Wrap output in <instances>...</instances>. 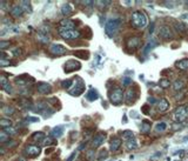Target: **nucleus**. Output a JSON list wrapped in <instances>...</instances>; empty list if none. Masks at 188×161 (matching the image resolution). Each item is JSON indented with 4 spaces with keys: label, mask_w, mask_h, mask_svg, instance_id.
<instances>
[{
    "label": "nucleus",
    "mask_w": 188,
    "mask_h": 161,
    "mask_svg": "<svg viewBox=\"0 0 188 161\" xmlns=\"http://www.w3.org/2000/svg\"><path fill=\"white\" fill-rule=\"evenodd\" d=\"M147 17L141 11H135L132 14V24L138 28H143L147 25Z\"/></svg>",
    "instance_id": "1"
},
{
    "label": "nucleus",
    "mask_w": 188,
    "mask_h": 161,
    "mask_svg": "<svg viewBox=\"0 0 188 161\" xmlns=\"http://www.w3.org/2000/svg\"><path fill=\"white\" fill-rule=\"evenodd\" d=\"M59 34L61 36V38L66 40H73L80 37L79 31H77L75 28H65V27H59Z\"/></svg>",
    "instance_id": "2"
},
{
    "label": "nucleus",
    "mask_w": 188,
    "mask_h": 161,
    "mask_svg": "<svg viewBox=\"0 0 188 161\" xmlns=\"http://www.w3.org/2000/svg\"><path fill=\"white\" fill-rule=\"evenodd\" d=\"M120 24H121V20L119 18L116 19H111L106 22V26H105V29H106V33L108 36H114L116 32L119 31V27H120Z\"/></svg>",
    "instance_id": "3"
},
{
    "label": "nucleus",
    "mask_w": 188,
    "mask_h": 161,
    "mask_svg": "<svg viewBox=\"0 0 188 161\" xmlns=\"http://www.w3.org/2000/svg\"><path fill=\"white\" fill-rule=\"evenodd\" d=\"M173 118L176 122H182L185 121L187 118H188V107L186 106H180L175 109L174 114H173Z\"/></svg>",
    "instance_id": "4"
},
{
    "label": "nucleus",
    "mask_w": 188,
    "mask_h": 161,
    "mask_svg": "<svg viewBox=\"0 0 188 161\" xmlns=\"http://www.w3.org/2000/svg\"><path fill=\"white\" fill-rule=\"evenodd\" d=\"M109 99H111V102H112L113 105H119V104H121L122 100H123V92H122V89H121V88H115V89L111 93Z\"/></svg>",
    "instance_id": "5"
},
{
    "label": "nucleus",
    "mask_w": 188,
    "mask_h": 161,
    "mask_svg": "<svg viewBox=\"0 0 188 161\" xmlns=\"http://www.w3.org/2000/svg\"><path fill=\"white\" fill-rule=\"evenodd\" d=\"M40 152H41L40 147H39V146H36V145H28V146H26V148H25V151H24V153H25L26 155L31 156V158H36V156H38V155L40 154Z\"/></svg>",
    "instance_id": "6"
},
{
    "label": "nucleus",
    "mask_w": 188,
    "mask_h": 161,
    "mask_svg": "<svg viewBox=\"0 0 188 161\" xmlns=\"http://www.w3.org/2000/svg\"><path fill=\"white\" fill-rule=\"evenodd\" d=\"M66 51H67L66 47L60 45V44H53L49 46V52L54 55H62L66 53Z\"/></svg>",
    "instance_id": "7"
},
{
    "label": "nucleus",
    "mask_w": 188,
    "mask_h": 161,
    "mask_svg": "<svg viewBox=\"0 0 188 161\" xmlns=\"http://www.w3.org/2000/svg\"><path fill=\"white\" fill-rule=\"evenodd\" d=\"M105 139H106V133L101 132V133L97 134L95 137L93 138V140H92V147H93V148H98V147H100V146L104 144Z\"/></svg>",
    "instance_id": "8"
},
{
    "label": "nucleus",
    "mask_w": 188,
    "mask_h": 161,
    "mask_svg": "<svg viewBox=\"0 0 188 161\" xmlns=\"http://www.w3.org/2000/svg\"><path fill=\"white\" fill-rule=\"evenodd\" d=\"M159 37L164 40H169L173 38V33H172V31L168 26H162L160 28V32H159Z\"/></svg>",
    "instance_id": "9"
},
{
    "label": "nucleus",
    "mask_w": 188,
    "mask_h": 161,
    "mask_svg": "<svg viewBox=\"0 0 188 161\" xmlns=\"http://www.w3.org/2000/svg\"><path fill=\"white\" fill-rule=\"evenodd\" d=\"M81 67V65L78 62V61H75V60H71V61H68L66 65H65V72L66 73H71V72H73V71H75V70H79Z\"/></svg>",
    "instance_id": "10"
},
{
    "label": "nucleus",
    "mask_w": 188,
    "mask_h": 161,
    "mask_svg": "<svg viewBox=\"0 0 188 161\" xmlns=\"http://www.w3.org/2000/svg\"><path fill=\"white\" fill-rule=\"evenodd\" d=\"M37 89H38V92L41 93V94H47V93H49V92L52 91V87H51V85H48L47 82H39V84L37 85Z\"/></svg>",
    "instance_id": "11"
},
{
    "label": "nucleus",
    "mask_w": 188,
    "mask_h": 161,
    "mask_svg": "<svg viewBox=\"0 0 188 161\" xmlns=\"http://www.w3.org/2000/svg\"><path fill=\"white\" fill-rule=\"evenodd\" d=\"M139 44H140V38L139 37H132V38H130L128 40H127V43H126V46H127V48H135V47H138L139 46Z\"/></svg>",
    "instance_id": "12"
},
{
    "label": "nucleus",
    "mask_w": 188,
    "mask_h": 161,
    "mask_svg": "<svg viewBox=\"0 0 188 161\" xmlns=\"http://www.w3.org/2000/svg\"><path fill=\"white\" fill-rule=\"evenodd\" d=\"M0 84H1V87H3V89H4L5 92H7V93H11V92H12V87H11L8 80H7L4 75L0 77Z\"/></svg>",
    "instance_id": "13"
},
{
    "label": "nucleus",
    "mask_w": 188,
    "mask_h": 161,
    "mask_svg": "<svg viewBox=\"0 0 188 161\" xmlns=\"http://www.w3.org/2000/svg\"><path fill=\"white\" fill-rule=\"evenodd\" d=\"M84 89H85V84L80 80L79 85H77V86H75V89H74V91H68V92H70V94H71V95L77 96V95H80V94L84 92Z\"/></svg>",
    "instance_id": "14"
},
{
    "label": "nucleus",
    "mask_w": 188,
    "mask_h": 161,
    "mask_svg": "<svg viewBox=\"0 0 188 161\" xmlns=\"http://www.w3.org/2000/svg\"><path fill=\"white\" fill-rule=\"evenodd\" d=\"M51 134H52V138H60L62 134H64V127L62 126H56V127H54L53 130H52V132H51Z\"/></svg>",
    "instance_id": "15"
},
{
    "label": "nucleus",
    "mask_w": 188,
    "mask_h": 161,
    "mask_svg": "<svg viewBox=\"0 0 188 161\" xmlns=\"http://www.w3.org/2000/svg\"><path fill=\"white\" fill-rule=\"evenodd\" d=\"M168 108H169V102H168L165 98L160 99L159 102H158V109H159L160 112H165V111H167Z\"/></svg>",
    "instance_id": "16"
},
{
    "label": "nucleus",
    "mask_w": 188,
    "mask_h": 161,
    "mask_svg": "<svg viewBox=\"0 0 188 161\" xmlns=\"http://www.w3.org/2000/svg\"><path fill=\"white\" fill-rule=\"evenodd\" d=\"M121 140L119 139V138H113L112 140H111V151L112 152H116L119 148H120V146H121Z\"/></svg>",
    "instance_id": "17"
},
{
    "label": "nucleus",
    "mask_w": 188,
    "mask_h": 161,
    "mask_svg": "<svg viewBox=\"0 0 188 161\" xmlns=\"http://www.w3.org/2000/svg\"><path fill=\"white\" fill-rule=\"evenodd\" d=\"M134 96H135L134 89H133V88H128L127 92H126V94H125V101H126L127 104L132 102V101L134 100Z\"/></svg>",
    "instance_id": "18"
},
{
    "label": "nucleus",
    "mask_w": 188,
    "mask_h": 161,
    "mask_svg": "<svg viewBox=\"0 0 188 161\" xmlns=\"http://www.w3.org/2000/svg\"><path fill=\"white\" fill-rule=\"evenodd\" d=\"M22 14H24V10H22L19 5H15V6L12 7V10H11V15H13L14 18H19V17H21Z\"/></svg>",
    "instance_id": "19"
},
{
    "label": "nucleus",
    "mask_w": 188,
    "mask_h": 161,
    "mask_svg": "<svg viewBox=\"0 0 188 161\" xmlns=\"http://www.w3.org/2000/svg\"><path fill=\"white\" fill-rule=\"evenodd\" d=\"M61 13L64 14V15H70L73 13V7L71 4H65V5H62L61 7Z\"/></svg>",
    "instance_id": "20"
},
{
    "label": "nucleus",
    "mask_w": 188,
    "mask_h": 161,
    "mask_svg": "<svg viewBox=\"0 0 188 161\" xmlns=\"http://www.w3.org/2000/svg\"><path fill=\"white\" fill-rule=\"evenodd\" d=\"M74 21L70 19H64L60 21V27H65V28H74Z\"/></svg>",
    "instance_id": "21"
},
{
    "label": "nucleus",
    "mask_w": 188,
    "mask_h": 161,
    "mask_svg": "<svg viewBox=\"0 0 188 161\" xmlns=\"http://www.w3.org/2000/svg\"><path fill=\"white\" fill-rule=\"evenodd\" d=\"M98 92L95 91V89H91L88 93H87V95H86V99L87 100H89V101H94V100H97L98 99Z\"/></svg>",
    "instance_id": "22"
},
{
    "label": "nucleus",
    "mask_w": 188,
    "mask_h": 161,
    "mask_svg": "<svg viewBox=\"0 0 188 161\" xmlns=\"http://www.w3.org/2000/svg\"><path fill=\"white\" fill-rule=\"evenodd\" d=\"M175 65H176L178 68H180V70H182V71L188 70V59H182V60L178 61Z\"/></svg>",
    "instance_id": "23"
},
{
    "label": "nucleus",
    "mask_w": 188,
    "mask_h": 161,
    "mask_svg": "<svg viewBox=\"0 0 188 161\" xmlns=\"http://www.w3.org/2000/svg\"><path fill=\"white\" fill-rule=\"evenodd\" d=\"M174 27L178 32H180V33H183V32L187 29V26L182 22V21H175L174 22Z\"/></svg>",
    "instance_id": "24"
},
{
    "label": "nucleus",
    "mask_w": 188,
    "mask_h": 161,
    "mask_svg": "<svg viewBox=\"0 0 188 161\" xmlns=\"http://www.w3.org/2000/svg\"><path fill=\"white\" fill-rule=\"evenodd\" d=\"M122 139L125 141H130V140L134 139V133L132 131H125V132H122Z\"/></svg>",
    "instance_id": "25"
},
{
    "label": "nucleus",
    "mask_w": 188,
    "mask_h": 161,
    "mask_svg": "<svg viewBox=\"0 0 188 161\" xmlns=\"http://www.w3.org/2000/svg\"><path fill=\"white\" fill-rule=\"evenodd\" d=\"M166 130H167V123L164 122V121L158 122V123L155 125V131H156V132H164V131H166Z\"/></svg>",
    "instance_id": "26"
},
{
    "label": "nucleus",
    "mask_w": 188,
    "mask_h": 161,
    "mask_svg": "<svg viewBox=\"0 0 188 161\" xmlns=\"http://www.w3.org/2000/svg\"><path fill=\"white\" fill-rule=\"evenodd\" d=\"M183 86H185V82H183L182 80H176V81H174V84L172 85V88H173L174 91H180V89L183 88Z\"/></svg>",
    "instance_id": "27"
},
{
    "label": "nucleus",
    "mask_w": 188,
    "mask_h": 161,
    "mask_svg": "<svg viewBox=\"0 0 188 161\" xmlns=\"http://www.w3.org/2000/svg\"><path fill=\"white\" fill-rule=\"evenodd\" d=\"M0 126H1L4 130H5V128H10V127L12 126V121H11L10 119L3 118V119H0Z\"/></svg>",
    "instance_id": "28"
},
{
    "label": "nucleus",
    "mask_w": 188,
    "mask_h": 161,
    "mask_svg": "<svg viewBox=\"0 0 188 161\" xmlns=\"http://www.w3.org/2000/svg\"><path fill=\"white\" fill-rule=\"evenodd\" d=\"M74 55L79 59H88V56H89L88 52H85V51H77V52H74Z\"/></svg>",
    "instance_id": "29"
},
{
    "label": "nucleus",
    "mask_w": 188,
    "mask_h": 161,
    "mask_svg": "<svg viewBox=\"0 0 188 161\" xmlns=\"http://www.w3.org/2000/svg\"><path fill=\"white\" fill-rule=\"evenodd\" d=\"M20 7L24 10V12H27V13H31V12H32V8H31V4H29L28 1H21Z\"/></svg>",
    "instance_id": "30"
},
{
    "label": "nucleus",
    "mask_w": 188,
    "mask_h": 161,
    "mask_svg": "<svg viewBox=\"0 0 188 161\" xmlns=\"http://www.w3.org/2000/svg\"><path fill=\"white\" fill-rule=\"evenodd\" d=\"M150 122L148 121V120H143L142 121V127H141V132H143V133H146V132H148L149 130H150Z\"/></svg>",
    "instance_id": "31"
},
{
    "label": "nucleus",
    "mask_w": 188,
    "mask_h": 161,
    "mask_svg": "<svg viewBox=\"0 0 188 161\" xmlns=\"http://www.w3.org/2000/svg\"><path fill=\"white\" fill-rule=\"evenodd\" d=\"M32 139H33L34 141H41V142H42V140L45 139V134H44L42 132H37V133L33 134Z\"/></svg>",
    "instance_id": "32"
},
{
    "label": "nucleus",
    "mask_w": 188,
    "mask_h": 161,
    "mask_svg": "<svg viewBox=\"0 0 188 161\" xmlns=\"http://www.w3.org/2000/svg\"><path fill=\"white\" fill-rule=\"evenodd\" d=\"M37 38H38V40L40 41V43H44V44H46V43H48L49 41V38L47 37V34H44V33H38V36H37Z\"/></svg>",
    "instance_id": "33"
},
{
    "label": "nucleus",
    "mask_w": 188,
    "mask_h": 161,
    "mask_svg": "<svg viewBox=\"0 0 188 161\" xmlns=\"http://www.w3.org/2000/svg\"><path fill=\"white\" fill-rule=\"evenodd\" d=\"M126 146H127L128 149H135V148H138V142L135 141V139H132V140L127 141Z\"/></svg>",
    "instance_id": "34"
},
{
    "label": "nucleus",
    "mask_w": 188,
    "mask_h": 161,
    "mask_svg": "<svg viewBox=\"0 0 188 161\" xmlns=\"http://www.w3.org/2000/svg\"><path fill=\"white\" fill-rule=\"evenodd\" d=\"M3 146H4L5 148H12V147H15V146H17V141H14V140H8V141H6L5 144H3Z\"/></svg>",
    "instance_id": "35"
},
{
    "label": "nucleus",
    "mask_w": 188,
    "mask_h": 161,
    "mask_svg": "<svg viewBox=\"0 0 188 161\" xmlns=\"http://www.w3.org/2000/svg\"><path fill=\"white\" fill-rule=\"evenodd\" d=\"M107 155H108V154H107V151H106V149H102V151H100V152H99V154H98V158H97V159H98L99 161H101V160L106 159V158H107Z\"/></svg>",
    "instance_id": "36"
},
{
    "label": "nucleus",
    "mask_w": 188,
    "mask_h": 161,
    "mask_svg": "<svg viewBox=\"0 0 188 161\" xmlns=\"http://www.w3.org/2000/svg\"><path fill=\"white\" fill-rule=\"evenodd\" d=\"M3 113H4L5 115H7V114H13V113H14V109H13L12 107H10V106H5V107L3 108Z\"/></svg>",
    "instance_id": "37"
},
{
    "label": "nucleus",
    "mask_w": 188,
    "mask_h": 161,
    "mask_svg": "<svg viewBox=\"0 0 188 161\" xmlns=\"http://www.w3.org/2000/svg\"><path fill=\"white\" fill-rule=\"evenodd\" d=\"M8 134L5 132V131H1V133H0V141H1L3 144H5V141H6V139H8Z\"/></svg>",
    "instance_id": "38"
},
{
    "label": "nucleus",
    "mask_w": 188,
    "mask_h": 161,
    "mask_svg": "<svg viewBox=\"0 0 188 161\" xmlns=\"http://www.w3.org/2000/svg\"><path fill=\"white\" fill-rule=\"evenodd\" d=\"M72 84H73L72 80H65V81L61 82V86L64 88H70V87H72Z\"/></svg>",
    "instance_id": "39"
},
{
    "label": "nucleus",
    "mask_w": 188,
    "mask_h": 161,
    "mask_svg": "<svg viewBox=\"0 0 188 161\" xmlns=\"http://www.w3.org/2000/svg\"><path fill=\"white\" fill-rule=\"evenodd\" d=\"M169 85H171L169 80H167V79H161V80H160V86H161V87L167 88V87H169Z\"/></svg>",
    "instance_id": "40"
},
{
    "label": "nucleus",
    "mask_w": 188,
    "mask_h": 161,
    "mask_svg": "<svg viewBox=\"0 0 188 161\" xmlns=\"http://www.w3.org/2000/svg\"><path fill=\"white\" fill-rule=\"evenodd\" d=\"M86 155H87V159L92 161V160H94V155H95V152H94V149H89V151L87 152Z\"/></svg>",
    "instance_id": "41"
},
{
    "label": "nucleus",
    "mask_w": 188,
    "mask_h": 161,
    "mask_svg": "<svg viewBox=\"0 0 188 161\" xmlns=\"http://www.w3.org/2000/svg\"><path fill=\"white\" fill-rule=\"evenodd\" d=\"M41 144H42L44 146H49V145L53 144V139H52V138H45V139L42 140Z\"/></svg>",
    "instance_id": "42"
},
{
    "label": "nucleus",
    "mask_w": 188,
    "mask_h": 161,
    "mask_svg": "<svg viewBox=\"0 0 188 161\" xmlns=\"http://www.w3.org/2000/svg\"><path fill=\"white\" fill-rule=\"evenodd\" d=\"M155 45H156V43H155V41H153V43H152V44H150V43H149V44H148V45H147V46H146V47H145V51H143V53H145V54H146V53H147V52H148V51H149V49H152V48H153V47H154V46H155Z\"/></svg>",
    "instance_id": "43"
},
{
    "label": "nucleus",
    "mask_w": 188,
    "mask_h": 161,
    "mask_svg": "<svg viewBox=\"0 0 188 161\" xmlns=\"http://www.w3.org/2000/svg\"><path fill=\"white\" fill-rule=\"evenodd\" d=\"M7 46H10V41H0V49H5Z\"/></svg>",
    "instance_id": "44"
},
{
    "label": "nucleus",
    "mask_w": 188,
    "mask_h": 161,
    "mask_svg": "<svg viewBox=\"0 0 188 161\" xmlns=\"http://www.w3.org/2000/svg\"><path fill=\"white\" fill-rule=\"evenodd\" d=\"M12 53H13L14 55H20V54H21V51H20V48H14V49L12 51Z\"/></svg>",
    "instance_id": "45"
},
{
    "label": "nucleus",
    "mask_w": 188,
    "mask_h": 161,
    "mask_svg": "<svg viewBox=\"0 0 188 161\" xmlns=\"http://www.w3.org/2000/svg\"><path fill=\"white\" fill-rule=\"evenodd\" d=\"M92 132H93V130H85V131H84V135H86V137H89Z\"/></svg>",
    "instance_id": "46"
},
{
    "label": "nucleus",
    "mask_w": 188,
    "mask_h": 161,
    "mask_svg": "<svg viewBox=\"0 0 188 161\" xmlns=\"http://www.w3.org/2000/svg\"><path fill=\"white\" fill-rule=\"evenodd\" d=\"M132 82V80L130 79V78H125L123 79V85H128V84H131Z\"/></svg>",
    "instance_id": "47"
},
{
    "label": "nucleus",
    "mask_w": 188,
    "mask_h": 161,
    "mask_svg": "<svg viewBox=\"0 0 188 161\" xmlns=\"http://www.w3.org/2000/svg\"><path fill=\"white\" fill-rule=\"evenodd\" d=\"M75 155H77V153L74 152V153H73V154H72V155H71V156L68 158V160H67V161H73V159L75 158Z\"/></svg>",
    "instance_id": "48"
},
{
    "label": "nucleus",
    "mask_w": 188,
    "mask_h": 161,
    "mask_svg": "<svg viewBox=\"0 0 188 161\" xmlns=\"http://www.w3.org/2000/svg\"><path fill=\"white\" fill-rule=\"evenodd\" d=\"M82 3H84V5H86V6H91V5H93L94 1H82Z\"/></svg>",
    "instance_id": "49"
},
{
    "label": "nucleus",
    "mask_w": 188,
    "mask_h": 161,
    "mask_svg": "<svg viewBox=\"0 0 188 161\" xmlns=\"http://www.w3.org/2000/svg\"><path fill=\"white\" fill-rule=\"evenodd\" d=\"M148 101H149V102H152V104H154V102H155V99H154V98H149V99H148Z\"/></svg>",
    "instance_id": "50"
},
{
    "label": "nucleus",
    "mask_w": 188,
    "mask_h": 161,
    "mask_svg": "<svg viewBox=\"0 0 188 161\" xmlns=\"http://www.w3.org/2000/svg\"><path fill=\"white\" fill-rule=\"evenodd\" d=\"M15 161H26V160H25L24 158H19V159H17Z\"/></svg>",
    "instance_id": "51"
},
{
    "label": "nucleus",
    "mask_w": 188,
    "mask_h": 161,
    "mask_svg": "<svg viewBox=\"0 0 188 161\" xmlns=\"http://www.w3.org/2000/svg\"><path fill=\"white\" fill-rule=\"evenodd\" d=\"M186 5H187V6H188V1H186Z\"/></svg>",
    "instance_id": "52"
}]
</instances>
